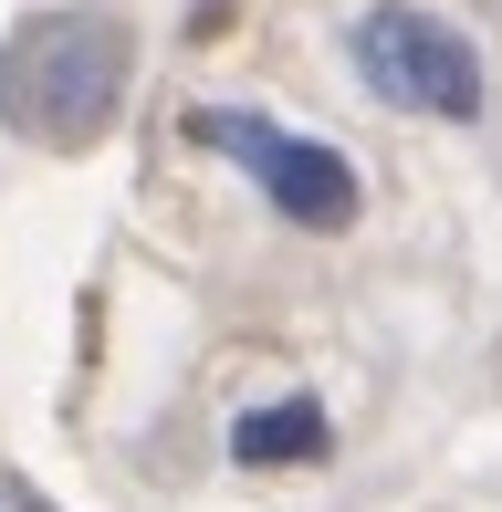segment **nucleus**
<instances>
[{"mask_svg": "<svg viewBox=\"0 0 502 512\" xmlns=\"http://www.w3.org/2000/svg\"><path fill=\"white\" fill-rule=\"evenodd\" d=\"M126 74H136V32L116 11H32L0 42V115L32 147H84L116 126Z\"/></svg>", "mask_w": 502, "mask_h": 512, "instance_id": "nucleus-1", "label": "nucleus"}, {"mask_svg": "<svg viewBox=\"0 0 502 512\" xmlns=\"http://www.w3.org/2000/svg\"><path fill=\"white\" fill-rule=\"evenodd\" d=\"M356 74L377 84L387 105H419V115H450V126H471L482 115V53H471V32H450L440 11H367L356 21Z\"/></svg>", "mask_w": 502, "mask_h": 512, "instance_id": "nucleus-2", "label": "nucleus"}, {"mask_svg": "<svg viewBox=\"0 0 502 512\" xmlns=\"http://www.w3.org/2000/svg\"><path fill=\"white\" fill-rule=\"evenodd\" d=\"M189 136L199 147H220V157H241L251 178H262V199L283 209L293 230H346L356 220V168L335 147H314V136H283V126H262V115H241V105H199L189 115Z\"/></svg>", "mask_w": 502, "mask_h": 512, "instance_id": "nucleus-3", "label": "nucleus"}, {"mask_svg": "<svg viewBox=\"0 0 502 512\" xmlns=\"http://www.w3.org/2000/svg\"><path fill=\"white\" fill-rule=\"evenodd\" d=\"M231 450L251 471H304V460H325V408L314 398H272V408H251L231 429Z\"/></svg>", "mask_w": 502, "mask_h": 512, "instance_id": "nucleus-4", "label": "nucleus"}, {"mask_svg": "<svg viewBox=\"0 0 502 512\" xmlns=\"http://www.w3.org/2000/svg\"><path fill=\"white\" fill-rule=\"evenodd\" d=\"M11 512H53V502H42V492H11Z\"/></svg>", "mask_w": 502, "mask_h": 512, "instance_id": "nucleus-5", "label": "nucleus"}]
</instances>
